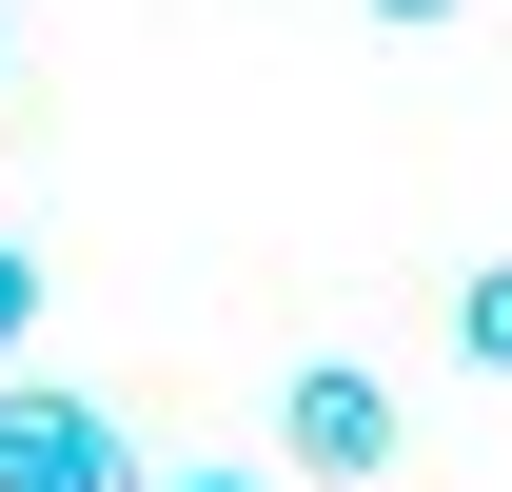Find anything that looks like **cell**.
I'll list each match as a JSON object with an SVG mask.
<instances>
[{
    "label": "cell",
    "mask_w": 512,
    "mask_h": 492,
    "mask_svg": "<svg viewBox=\"0 0 512 492\" xmlns=\"http://www.w3.org/2000/svg\"><path fill=\"white\" fill-rule=\"evenodd\" d=\"M40 276H60V256H20V237H0V374H20V335H40Z\"/></svg>",
    "instance_id": "cell-4"
},
{
    "label": "cell",
    "mask_w": 512,
    "mask_h": 492,
    "mask_svg": "<svg viewBox=\"0 0 512 492\" xmlns=\"http://www.w3.org/2000/svg\"><path fill=\"white\" fill-rule=\"evenodd\" d=\"M453 355L512 374V256H473V276H453Z\"/></svg>",
    "instance_id": "cell-3"
},
{
    "label": "cell",
    "mask_w": 512,
    "mask_h": 492,
    "mask_svg": "<svg viewBox=\"0 0 512 492\" xmlns=\"http://www.w3.org/2000/svg\"><path fill=\"white\" fill-rule=\"evenodd\" d=\"M375 20H394V40H434V20H453V0H375Z\"/></svg>",
    "instance_id": "cell-6"
},
{
    "label": "cell",
    "mask_w": 512,
    "mask_h": 492,
    "mask_svg": "<svg viewBox=\"0 0 512 492\" xmlns=\"http://www.w3.org/2000/svg\"><path fill=\"white\" fill-rule=\"evenodd\" d=\"M138 492H276V473H138Z\"/></svg>",
    "instance_id": "cell-5"
},
{
    "label": "cell",
    "mask_w": 512,
    "mask_h": 492,
    "mask_svg": "<svg viewBox=\"0 0 512 492\" xmlns=\"http://www.w3.org/2000/svg\"><path fill=\"white\" fill-rule=\"evenodd\" d=\"M394 433H414V414H394V374L316 355L296 394H276V473H316V492H375V473H394Z\"/></svg>",
    "instance_id": "cell-2"
},
{
    "label": "cell",
    "mask_w": 512,
    "mask_h": 492,
    "mask_svg": "<svg viewBox=\"0 0 512 492\" xmlns=\"http://www.w3.org/2000/svg\"><path fill=\"white\" fill-rule=\"evenodd\" d=\"M0 492H138V433L60 374H0Z\"/></svg>",
    "instance_id": "cell-1"
}]
</instances>
